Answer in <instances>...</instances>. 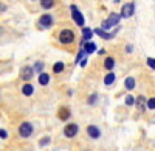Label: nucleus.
<instances>
[{"instance_id":"nucleus-12","label":"nucleus","mask_w":155,"mask_h":151,"mask_svg":"<svg viewBox=\"0 0 155 151\" xmlns=\"http://www.w3.org/2000/svg\"><path fill=\"white\" fill-rule=\"evenodd\" d=\"M82 50H84V52H85L87 55H90V53H93L95 50H96V45H95V42H92V41H87Z\"/></svg>"},{"instance_id":"nucleus-2","label":"nucleus","mask_w":155,"mask_h":151,"mask_svg":"<svg viewBox=\"0 0 155 151\" xmlns=\"http://www.w3.org/2000/svg\"><path fill=\"white\" fill-rule=\"evenodd\" d=\"M120 19H121L120 14H116V12H112V14L109 16V19L102 22V30H107V28H110V27H115V25H118V23H120Z\"/></svg>"},{"instance_id":"nucleus-11","label":"nucleus","mask_w":155,"mask_h":151,"mask_svg":"<svg viewBox=\"0 0 155 151\" xmlns=\"http://www.w3.org/2000/svg\"><path fill=\"white\" fill-rule=\"evenodd\" d=\"M135 103H137V108H138L140 112H143V111L146 109V98H144L143 95H140V97L137 98V101H135Z\"/></svg>"},{"instance_id":"nucleus-29","label":"nucleus","mask_w":155,"mask_h":151,"mask_svg":"<svg viewBox=\"0 0 155 151\" xmlns=\"http://www.w3.org/2000/svg\"><path fill=\"white\" fill-rule=\"evenodd\" d=\"M0 137H2V139H6V137H8V132H6L5 129H0Z\"/></svg>"},{"instance_id":"nucleus-26","label":"nucleus","mask_w":155,"mask_h":151,"mask_svg":"<svg viewBox=\"0 0 155 151\" xmlns=\"http://www.w3.org/2000/svg\"><path fill=\"white\" fill-rule=\"evenodd\" d=\"M39 143H41V146H45V145H48V143H50V137H44V139H42L41 142H39Z\"/></svg>"},{"instance_id":"nucleus-28","label":"nucleus","mask_w":155,"mask_h":151,"mask_svg":"<svg viewBox=\"0 0 155 151\" xmlns=\"http://www.w3.org/2000/svg\"><path fill=\"white\" fill-rule=\"evenodd\" d=\"M96 98H98V95H96V94H93L92 97H90V98H88V103H90V105H93V103L96 101Z\"/></svg>"},{"instance_id":"nucleus-14","label":"nucleus","mask_w":155,"mask_h":151,"mask_svg":"<svg viewBox=\"0 0 155 151\" xmlns=\"http://www.w3.org/2000/svg\"><path fill=\"white\" fill-rule=\"evenodd\" d=\"M115 80H116L115 73H113V72H110V73H107L106 77H104V84H106V86H110V84H113V83H115Z\"/></svg>"},{"instance_id":"nucleus-27","label":"nucleus","mask_w":155,"mask_h":151,"mask_svg":"<svg viewBox=\"0 0 155 151\" xmlns=\"http://www.w3.org/2000/svg\"><path fill=\"white\" fill-rule=\"evenodd\" d=\"M85 55V52H84V50H81V52L79 53H78V56H76V64H78V62H79L81 59H82V56Z\"/></svg>"},{"instance_id":"nucleus-9","label":"nucleus","mask_w":155,"mask_h":151,"mask_svg":"<svg viewBox=\"0 0 155 151\" xmlns=\"http://www.w3.org/2000/svg\"><path fill=\"white\" fill-rule=\"evenodd\" d=\"M87 134H88V137H92V139H99L101 131H99L98 126H95V125H88L87 126Z\"/></svg>"},{"instance_id":"nucleus-5","label":"nucleus","mask_w":155,"mask_h":151,"mask_svg":"<svg viewBox=\"0 0 155 151\" xmlns=\"http://www.w3.org/2000/svg\"><path fill=\"white\" fill-rule=\"evenodd\" d=\"M70 9H71V16H73V20H74V23L76 25H79V27H84V17H82V14H81V11L78 9L74 5H71L70 6Z\"/></svg>"},{"instance_id":"nucleus-22","label":"nucleus","mask_w":155,"mask_h":151,"mask_svg":"<svg viewBox=\"0 0 155 151\" xmlns=\"http://www.w3.org/2000/svg\"><path fill=\"white\" fill-rule=\"evenodd\" d=\"M146 106H147V109H152V111L155 109V98H153V97L149 98L147 101H146Z\"/></svg>"},{"instance_id":"nucleus-17","label":"nucleus","mask_w":155,"mask_h":151,"mask_svg":"<svg viewBox=\"0 0 155 151\" xmlns=\"http://www.w3.org/2000/svg\"><path fill=\"white\" fill-rule=\"evenodd\" d=\"M124 86H126V89H129V91H132L134 87H135V78H132V77H129V78H126V81H124Z\"/></svg>"},{"instance_id":"nucleus-7","label":"nucleus","mask_w":155,"mask_h":151,"mask_svg":"<svg viewBox=\"0 0 155 151\" xmlns=\"http://www.w3.org/2000/svg\"><path fill=\"white\" fill-rule=\"evenodd\" d=\"M134 11H135V5L134 3H126L124 6H123V9H121V17H124V19H127V17H130L132 14H134Z\"/></svg>"},{"instance_id":"nucleus-3","label":"nucleus","mask_w":155,"mask_h":151,"mask_svg":"<svg viewBox=\"0 0 155 151\" xmlns=\"http://www.w3.org/2000/svg\"><path fill=\"white\" fill-rule=\"evenodd\" d=\"M19 134H20V137H23V139L31 137V134H33V125L30 122H23L19 126Z\"/></svg>"},{"instance_id":"nucleus-1","label":"nucleus","mask_w":155,"mask_h":151,"mask_svg":"<svg viewBox=\"0 0 155 151\" xmlns=\"http://www.w3.org/2000/svg\"><path fill=\"white\" fill-rule=\"evenodd\" d=\"M73 41H74V33H73L71 30L65 28V30H62V31L59 33V42H61V44L68 45V44H71Z\"/></svg>"},{"instance_id":"nucleus-13","label":"nucleus","mask_w":155,"mask_h":151,"mask_svg":"<svg viewBox=\"0 0 155 151\" xmlns=\"http://www.w3.org/2000/svg\"><path fill=\"white\" fill-rule=\"evenodd\" d=\"M48 83H50V75L48 73H39V84L47 86Z\"/></svg>"},{"instance_id":"nucleus-21","label":"nucleus","mask_w":155,"mask_h":151,"mask_svg":"<svg viewBox=\"0 0 155 151\" xmlns=\"http://www.w3.org/2000/svg\"><path fill=\"white\" fill-rule=\"evenodd\" d=\"M64 67H65V66H64V62L59 61V62H56V64L53 66V72H54V73H61V72L64 70Z\"/></svg>"},{"instance_id":"nucleus-24","label":"nucleus","mask_w":155,"mask_h":151,"mask_svg":"<svg viewBox=\"0 0 155 151\" xmlns=\"http://www.w3.org/2000/svg\"><path fill=\"white\" fill-rule=\"evenodd\" d=\"M42 69H44V62H36V66H34V69H33V70H36V72L41 73V72H42Z\"/></svg>"},{"instance_id":"nucleus-20","label":"nucleus","mask_w":155,"mask_h":151,"mask_svg":"<svg viewBox=\"0 0 155 151\" xmlns=\"http://www.w3.org/2000/svg\"><path fill=\"white\" fill-rule=\"evenodd\" d=\"M54 5V0H41V6L44 9H50V8H53Z\"/></svg>"},{"instance_id":"nucleus-8","label":"nucleus","mask_w":155,"mask_h":151,"mask_svg":"<svg viewBox=\"0 0 155 151\" xmlns=\"http://www.w3.org/2000/svg\"><path fill=\"white\" fill-rule=\"evenodd\" d=\"M33 73H34L33 67L27 66V67H23V69H22V72H20V78H22L23 81H30V80L33 78Z\"/></svg>"},{"instance_id":"nucleus-18","label":"nucleus","mask_w":155,"mask_h":151,"mask_svg":"<svg viewBox=\"0 0 155 151\" xmlns=\"http://www.w3.org/2000/svg\"><path fill=\"white\" fill-rule=\"evenodd\" d=\"M104 67H106L107 70H112V69L115 67V59H113L112 56L106 58V61H104Z\"/></svg>"},{"instance_id":"nucleus-23","label":"nucleus","mask_w":155,"mask_h":151,"mask_svg":"<svg viewBox=\"0 0 155 151\" xmlns=\"http://www.w3.org/2000/svg\"><path fill=\"white\" fill-rule=\"evenodd\" d=\"M134 103H135L134 97H132V95H127V97H126V105H127V106H132Z\"/></svg>"},{"instance_id":"nucleus-6","label":"nucleus","mask_w":155,"mask_h":151,"mask_svg":"<svg viewBox=\"0 0 155 151\" xmlns=\"http://www.w3.org/2000/svg\"><path fill=\"white\" fill-rule=\"evenodd\" d=\"M53 25V16L51 14H44L39 19V27L41 28H50Z\"/></svg>"},{"instance_id":"nucleus-16","label":"nucleus","mask_w":155,"mask_h":151,"mask_svg":"<svg viewBox=\"0 0 155 151\" xmlns=\"http://www.w3.org/2000/svg\"><path fill=\"white\" fill-rule=\"evenodd\" d=\"M22 92H23V95H27V97H30V95H33V92H34V87L30 84V83H27L23 86V89H22Z\"/></svg>"},{"instance_id":"nucleus-19","label":"nucleus","mask_w":155,"mask_h":151,"mask_svg":"<svg viewBox=\"0 0 155 151\" xmlns=\"http://www.w3.org/2000/svg\"><path fill=\"white\" fill-rule=\"evenodd\" d=\"M92 36H93V30L82 28V37H84V41H90V39H92Z\"/></svg>"},{"instance_id":"nucleus-10","label":"nucleus","mask_w":155,"mask_h":151,"mask_svg":"<svg viewBox=\"0 0 155 151\" xmlns=\"http://www.w3.org/2000/svg\"><path fill=\"white\" fill-rule=\"evenodd\" d=\"M58 117L61 120H68L70 118V109L68 108H61L59 112H58Z\"/></svg>"},{"instance_id":"nucleus-4","label":"nucleus","mask_w":155,"mask_h":151,"mask_svg":"<svg viewBox=\"0 0 155 151\" xmlns=\"http://www.w3.org/2000/svg\"><path fill=\"white\" fill-rule=\"evenodd\" d=\"M79 132V126L76 123H68L65 128H64V136L68 137V139H73V137Z\"/></svg>"},{"instance_id":"nucleus-15","label":"nucleus","mask_w":155,"mask_h":151,"mask_svg":"<svg viewBox=\"0 0 155 151\" xmlns=\"http://www.w3.org/2000/svg\"><path fill=\"white\" fill-rule=\"evenodd\" d=\"M93 33H96V34H99L101 37H104V39H112V37L115 36L113 33H106L104 30H101V28H96V30H95Z\"/></svg>"},{"instance_id":"nucleus-25","label":"nucleus","mask_w":155,"mask_h":151,"mask_svg":"<svg viewBox=\"0 0 155 151\" xmlns=\"http://www.w3.org/2000/svg\"><path fill=\"white\" fill-rule=\"evenodd\" d=\"M147 66L153 70L155 69V61H153V58H147Z\"/></svg>"}]
</instances>
